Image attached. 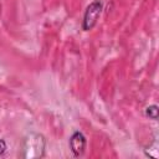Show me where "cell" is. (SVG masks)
Listing matches in <instances>:
<instances>
[{
  "label": "cell",
  "mask_w": 159,
  "mask_h": 159,
  "mask_svg": "<svg viewBox=\"0 0 159 159\" xmlns=\"http://www.w3.org/2000/svg\"><path fill=\"white\" fill-rule=\"evenodd\" d=\"M22 155L27 159L41 158L45 152V139L40 134H30L24 140Z\"/></svg>",
  "instance_id": "6da1fadb"
},
{
  "label": "cell",
  "mask_w": 159,
  "mask_h": 159,
  "mask_svg": "<svg viewBox=\"0 0 159 159\" xmlns=\"http://www.w3.org/2000/svg\"><path fill=\"white\" fill-rule=\"evenodd\" d=\"M101 11H102V2L99 0H96L91 5H88L83 15V21H82V27L84 31H89L91 29L94 27L101 15Z\"/></svg>",
  "instance_id": "7a4b0ae2"
},
{
  "label": "cell",
  "mask_w": 159,
  "mask_h": 159,
  "mask_svg": "<svg viewBox=\"0 0 159 159\" xmlns=\"http://www.w3.org/2000/svg\"><path fill=\"white\" fill-rule=\"evenodd\" d=\"M70 148L75 157H81L86 149V138L81 132H75L70 138Z\"/></svg>",
  "instance_id": "3957f363"
},
{
  "label": "cell",
  "mask_w": 159,
  "mask_h": 159,
  "mask_svg": "<svg viewBox=\"0 0 159 159\" xmlns=\"http://www.w3.org/2000/svg\"><path fill=\"white\" fill-rule=\"evenodd\" d=\"M147 116L150 117L152 119H157L158 117V109H157V106H150L147 108Z\"/></svg>",
  "instance_id": "277c9868"
}]
</instances>
